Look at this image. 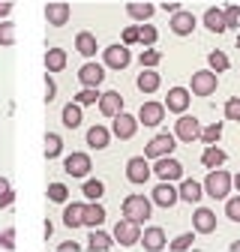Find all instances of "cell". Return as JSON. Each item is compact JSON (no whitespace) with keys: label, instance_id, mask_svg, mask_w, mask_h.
Wrapping results in <instances>:
<instances>
[{"label":"cell","instance_id":"cell-1","mask_svg":"<svg viewBox=\"0 0 240 252\" xmlns=\"http://www.w3.org/2000/svg\"><path fill=\"white\" fill-rule=\"evenodd\" d=\"M123 219H129V222L141 225L150 219V198L144 195H126L123 198Z\"/></svg>","mask_w":240,"mask_h":252},{"label":"cell","instance_id":"cell-2","mask_svg":"<svg viewBox=\"0 0 240 252\" xmlns=\"http://www.w3.org/2000/svg\"><path fill=\"white\" fill-rule=\"evenodd\" d=\"M204 189H207L210 198H228V192H231V174L222 171V168H213V171L207 174V180H204Z\"/></svg>","mask_w":240,"mask_h":252},{"label":"cell","instance_id":"cell-3","mask_svg":"<svg viewBox=\"0 0 240 252\" xmlns=\"http://www.w3.org/2000/svg\"><path fill=\"white\" fill-rule=\"evenodd\" d=\"M174 141H177V138L168 135V132L150 138V144L144 147V159H162V156H168V153L174 150Z\"/></svg>","mask_w":240,"mask_h":252},{"label":"cell","instance_id":"cell-4","mask_svg":"<svg viewBox=\"0 0 240 252\" xmlns=\"http://www.w3.org/2000/svg\"><path fill=\"white\" fill-rule=\"evenodd\" d=\"M114 123H111V132L120 138V141H126V138H132L135 135V129H138V117H132V114H126V111H120L117 117H111Z\"/></svg>","mask_w":240,"mask_h":252},{"label":"cell","instance_id":"cell-5","mask_svg":"<svg viewBox=\"0 0 240 252\" xmlns=\"http://www.w3.org/2000/svg\"><path fill=\"white\" fill-rule=\"evenodd\" d=\"M153 174H156L162 183H171V180H180V177H183V165H180L177 159H171V156H162V159H156Z\"/></svg>","mask_w":240,"mask_h":252},{"label":"cell","instance_id":"cell-6","mask_svg":"<svg viewBox=\"0 0 240 252\" xmlns=\"http://www.w3.org/2000/svg\"><path fill=\"white\" fill-rule=\"evenodd\" d=\"M114 240H117L120 246H135V243L141 240V225L129 222V219L117 222V225H114Z\"/></svg>","mask_w":240,"mask_h":252},{"label":"cell","instance_id":"cell-7","mask_svg":"<svg viewBox=\"0 0 240 252\" xmlns=\"http://www.w3.org/2000/svg\"><path fill=\"white\" fill-rule=\"evenodd\" d=\"M216 84H219V78H216V72H210V69H201V72L192 75V93H195V96H210V93L216 90Z\"/></svg>","mask_w":240,"mask_h":252},{"label":"cell","instance_id":"cell-8","mask_svg":"<svg viewBox=\"0 0 240 252\" xmlns=\"http://www.w3.org/2000/svg\"><path fill=\"white\" fill-rule=\"evenodd\" d=\"M198 120L195 117H189V114H180V120H177V126H174V138H180V141H195L198 135H201V129H198Z\"/></svg>","mask_w":240,"mask_h":252},{"label":"cell","instance_id":"cell-9","mask_svg":"<svg viewBox=\"0 0 240 252\" xmlns=\"http://www.w3.org/2000/svg\"><path fill=\"white\" fill-rule=\"evenodd\" d=\"M102 57H105V66H111V69H126L129 60H132V54H129L126 45H108Z\"/></svg>","mask_w":240,"mask_h":252},{"label":"cell","instance_id":"cell-10","mask_svg":"<svg viewBox=\"0 0 240 252\" xmlns=\"http://www.w3.org/2000/svg\"><path fill=\"white\" fill-rule=\"evenodd\" d=\"M192 231H198V234L216 231V213L210 210V207H198V210L192 213Z\"/></svg>","mask_w":240,"mask_h":252},{"label":"cell","instance_id":"cell-11","mask_svg":"<svg viewBox=\"0 0 240 252\" xmlns=\"http://www.w3.org/2000/svg\"><path fill=\"white\" fill-rule=\"evenodd\" d=\"M162 117H165V105L162 102H141L138 123H144V126H159Z\"/></svg>","mask_w":240,"mask_h":252},{"label":"cell","instance_id":"cell-12","mask_svg":"<svg viewBox=\"0 0 240 252\" xmlns=\"http://www.w3.org/2000/svg\"><path fill=\"white\" fill-rule=\"evenodd\" d=\"M99 111L105 117H117L120 111H123V96H120L117 90H105L99 93Z\"/></svg>","mask_w":240,"mask_h":252},{"label":"cell","instance_id":"cell-13","mask_svg":"<svg viewBox=\"0 0 240 252\" xmlns=\"http://www.w3.org/2000/svg\"><path fill=\"white\" fill-rule=\"evenodd\" d=\"M138 243H144V249H147V252H159V249H165V246H168V243H165V231H162L159 225L144 228Z\"/></svg>","mask_w":240,"mask_h":252},{"label":"cell","instance_id":"cell-14","mask_svg":"<svg viewBox=\"0 0 240 252\" xmlns=\"http://www.w3.org/2000/svg\"><path fill=\"white\" fill-rule=\"evenodd\" d=\"M78 81L84 87H99L105 81V69L99 66V63H84V66L78 69Z\"/></svg>","mask_w":240,"mask_h":252},{"label":"cell","instance_id":"cell-15","mask_svg":"<svg viewBox=\"0 0 240 252\" xmlns=\"http://www.w3.org/2000/svg\"><path fill=\"white\" fill-rule=\"evenodd\" d=\"M171 30H174L177 36H189L192 30H195V15L186 12V9H177V12L171 15Z\"/></svg>","mask_w":240,"mask_h":252},{"label":"cell","instance_id":"cell-16","mask_svg":"<svg viewBox=\"0 0 240 252\" xmlns=\"http://www.w3.org/2000/svg\"><path fill=\"white\" fill-rule=\"evenodd\" d=\"M150 198H153L159 207H165V210H168V207H174V204L180 201L177 189H174L171 183H156V186H153V195H150Z\"/></svg>","mask_w":240,"mask_h":252},{"label":"cell","instance_id":"cell-17","mask_svg":"<svg viewBox=\"0 0 240 252\" xmlns=\"http://www.w3.org/2000/svg\"><path fill=\"white\" fill-rule=\"evenodd\" d=\"M63 168H66V174H72V177H87V174H90V156H87V153H72V156H66Z\"/></svg>","mask_w":240,"mask_h":252},{"label":"cell","instance_id":"cell-18","mask_svg":"<svg viewBox=\"0 0 240 252\" xmlns=\"http://www.w3.org/2000/svg\"><path fill=\"white\" fill-rule=\"evenodd\" d=\"M150 174H153V171H150V165H147L144 156H132V159L126 162V177H129L132 183H144Z\"/></svg>","mask_w":240,"mask_h":252},{"label":"cell","instance_id":"cell-19","mask_svg":"<svg viewBox=\"0 0 240 252\" xmlns=\"http://www.w3.org/2000/svg\"><path fill=\"white\" fill-rule=\"evenodd\" d=\"M186 105H189V90H186V87H171L168 96H165V108H168V111H177V114H183Z\"/></svg>","mask_w":240,"mask_h":252},{"label":"cell","instance_id":"cell-20","mask_svg":"<svg viewBox=\"0 0 240 252\" xmlns=\"http://www.w3.org/2000/svg\"><path fill=\"white\" fill-rule=\"evenodd\" d=\"M45 21L54 24V27H63L69 21V6L66 3H48L45 6Z\"/></svg>","mask_w":240,"mask_h":252},{"label":"cell","instance_id":"cell-21","mask_svg":"<svg viewBox=\"0 0 240 252\" xmlns=\"http://www.w3.org/2000/svg\"><path fill=\"white\" fill-rule=\"evenodd\" d=\"M108 141H111V132L105 129V126L96 123V126H90V129H87V144L93 147V150H105Z\"/></svg>","mask_w":240,"mask_h":252},{"label":"cell","instance_id":"cell-22","mask_svg":"<svg viewBox=\"0 0 240 252\" xmlns=\"http://www.w3.org/2000/svg\"><path fill=\"white\" fill-rule=\"evenodd\" d=\"M201 192H204V186L198 180H183V183H180V189H177V195L183 198V201H189V204H198L201 201Z\"/></svg>","mask_w":240,"mask_h":252},{"label":"cell","instance_id":"cell-23","mask_svg":"<svg viewBox=\"0 0 240 252\" xmlns=\"http://www.w3.org/2000/svg\"><path fill=\"white\" fill-rule=\"evenodd\" d=\"M111 246H114V237H111V234H105V231H99V228L90 231V237H87V249H93V252H108Z\"/></svg>","mask_w":240,"mask_h":252},{"label":"cell","instance_id":"cell-24","mask_svg":"<svg viewBox=\"0 0 240 252\" xmlns=\"http://www.w3.org/2000/svg\"><path fill=\"white\" fill-rule=\"evenodd\" d=\"M102 222H105V207L96 204V201H90V204L84 207V225H87V228H99Z\"/></svg>","mask_w":240,"mask_h":252},{"label":"cell","instance_id":"cell-25","mask_svg":"<svg viewBox=\"0 0 240 252\" xmlns=\"http://www.w3.org/2000/svg\"><path fill=\"white\" fill-rule=\"evenodd\" d=\"M84 207H87V204L75 201V204H69V207L63 210V222H66L69 228H81V225H84Z\"/></svg>","mask_w":240,"mask_h":252},{"label":"cell","instance_id":"cell-26","mask_svg":"<svg viewBox=\"0 0 240 252\" xmlns=\"http://www.w3.org/2000/svg\"><path fill=\"white\" fill-rule=\"evenodd\" d=\"M201 162H204V168H222V162H225V150H219L216 144H207V150H204V156H201Z\"/></svg>","mask_w":240,"mask_h":252},{"label":"cell","instance_id":"cell-27","mask_svg":"<svg viewBox=\"0 0 240 252\" xmlns=\"http://www.w3.org/2000/svg\"><path fill=\"white\" fill-rule=\"evenodd\" d=\"M204 27H207V30H213V33H222V30H228V27H225V15H222V9L210 6V9L204 12Z\"/></svg>","mask_w":240,"mask_h":252},{"label":"cell","instance_id":"cell-28","mask_svg":"<svg viewBox=\"0 0 240 252\" xmlns=\"http://www.w3.org/2000/svg\"><path fill=\"white\" fill-rule=\"evenodd\" d=\"M45 69H48V72L66 69V51H63V48H48V54H45Z\"/></svg>","mask_w":240,"mask_h":252},{"label":"cell","instance_id":"cell-29","mask_svg":"<svg viewBox=\"0 0 240 252\" xmlns=\"http://www.w3.org/2000/svg\"><path fill=\"white\" fill-rule=\"evenodd\" d=\"M75 48H78V54H84V57H93V54H96V36L87 33V30H81V33L75 36Z\"/></svg>","mask_w":240,"mask_h":252},{"label":"cell","instance_id":"cell-30","mask_svg":"<svg viewBox=\"0 0 240 252\" xmlns=\"http://www.w3.org/2000/svg\"><path fill=\"white\" fill-rule=\"evenodd\" d=\"M135 84H138L141 93H153V90L159 87V72H153V69H141V75L135 78Z\"/></svg>","mask_w":240,"mask_h":252},{"label":"cell","instance_id":"cell-31","mask_svg":"<svg viewBox=\"0 0 240 252\" xmlns=\"http://www.w3.org/2000/svg\"><path fill=\"white\" fill-rule=\"evenodd\" d=\"M60 117H63V126H69V129H75V126H81V105L78 102H69L66 108H63V114H60Z\"/></svg>","mask_w":240,"mask_h":252},{"label":"cell","instance_id":"cell-32","mask_svg":"<svg viewBox=\"0 0 240 252\" xmlns=\"http://www.w3.org/2000/svg\"><path fill=\"white\" fill-rule=\"evenodd\" d=\"M126 15L135 18V21H150L153 6H150V3H129V6H126Z\"/></svg>","mask_w":240,"mask_h":252},{"label":"cell","instance_id":"cell-33","mask_svg":"<svg viewBox=\"0 0 240 252\" xmlns=\"http://www.w3.org/2000/svg\"><path fill=\"white\" fill-rule=\"evenodd\" d=\"M60 150H63V138H60L57 132H48L45 135V156H48V159H57Z\"/></svg>","mask_w":240,"mask_h":252},{"label":"cell","instance_id":"cell-34","mask_svg":"<svg viewBox=\"0 0 240 252\" xmlns=\"http://www.w3.org/2000/svg\"><path fill=\"white\" fill-rule=\"evenodd\" d=\"M81 192H84V198H90V201H96V198H102V192H105V186H102V180H84V186H81Z\"/></svg>","mask_w":240,"mask_h":252},{"label":"cell","instance_id":"cell-35","mask_svg":"<svg viewBox=\"0 0 240 252\" xmlns=\"http://www.w3.org/2000/svg\"><path fill=\"white\" fill-rule=\"evenodd\" d=\"M192 243H195V231H186V234L174 237V240L168 243V249H171V252H186V249H189Z\"/></svg>","mask_w":240,"mask_h":252},{"label":"cell","instance_id":"cell-36","mask_svg":"<svg viewBox=\"0 0 240 252\" xmlns=\"http://www.w3.org/2000/svg\"><path fill=\"white\" fill-rule=\"evenodd\" d=\"M69 198V189H66V183H51L48 186V201H54V204H63Z\"/></svg>","mask_w":240,"mask_h":252},{"label":"cell","instance_id":"cell-37","mask_svg":"<svg viewBox=\"0 0 240 252\" xmlns=\"http://www.w3.org/2000/svg\"><path fill=\"white\" fill-rule=\"evenodd\" d=\"M207 63H210V72H225L228 69V57L222 51H210L207 54Z\"/></svg>","mask_w":240,"mask_h":252},{"label":"cell","instance_id":"cell-38","mask_svg":"<svg viewBox=\"0 0 240 252\" xmlns=\"http://www.w3.org/2000/svg\"><path fill=\"white\" fill-rule=\"evenodd\" d=\"M75 102H78V105H96V102H99L96 87H84V90H78V93H75Z\"/></svg>","mask_w":240,"mask_h":252},{"label":"cell","instance_id":"cell-39","mask_svg":"<svg viewBox=\"0 0 240 252\" xmlns=\"http://www.w3.org/2000/svg\"><path fill=\"white\" fill-rule=\"evenodd\" d=\"M219 135H222V126H219V123H210V126H204V129H201V135H198V138H201L204 144H216V141H219Z\"/></svg>","mask_w":240,"mask_h":252},{"label":"cell","instance_id":"cell-40","mask_svg":"<svg viewBox=\"0 0 240 252\" xmlns=\"http://www.w3.org/2000/svg\"><path fill=\"white\" fill-rule=\"evenodd\" d=\"M0 45H15V24L0 21Z\"/></svg>","mask_w":240,"mask_h":252},{"label":"cell","instance_id":"cell-41","mask_svg":"<svg viewBox=\"0 0 240 252\" xmlns=\"http://www.w3.org/2000/svg\"><path fill=\"white\" fill-rule=\"evenodd\" d=\"M138 42H144L147 48H153V42H156V27H153V24L138 27Z\"/></svg>","mask_w":240,"mask_h":252},{"label":"cell","instance_id":"cell-42","mask_svg":"<svg viewBox=\"0 0 240 252\" xmlns=\"http://www.w3.org/2000/svg\"><path fill=\"white\" fill-rule=\"evenodd\" d=\"M225 27L228 30H234V27H240V6H225Z\"/></svg>","mask_w":240,"mask_h":252},{"label":"cell","instance_id":"cell-43","mask_svg":"<svg viewBox=\"0 0 240 252\" xmlns=\"http://www.w3.org/2000/svg\"><path fill=\"white\" fill-rule=\"evenodd\" d=\"M138 60H141V66H156V63L162 60V54L156 48H144V54H138Z\"/></svg>","mask_w":240,"mask_h":252},{"label":"cell","instance_id":"cell-44","mask_svg":"<svg viewBox=\"0 0 240 252\" xmlns=\"http://www.w3.org/2000/svg\"><path fill=\"white\" fill-rule=\"evenodd\" d=\"M225 216L231 219V222H240V195L225 201Z\"/></svg>","mask_w":240,"mask_h":252},{"label":"cell","instance_id":"cell-45","mask_svg":"<svg viewBox=\"0 0 240 252\" xmlns=\"http://www.w3.org/2000/svg\"><path fill=\"white\" fill-rule=\"evenodd\" d=\"M225 117L228 120H240V96H231L225 102Z\"/></svg>","mask_w":240,"mask_h":252},{"label":"cell","instance_id":"cell-46","mask_svg":"<svg viewBox=\"0 0 240 252\" xmlns=\"http://www.w3.org/2000/svg\"><path fill=\"white\" fill-rule=\"evenodd\" d=\"M0 246H3V249H9V252L15 249V234H12V228L0 234Z\"/></svg>","mask_w":240,"mask_h":252},{"label":"cell","instance_id":"cell-47","mask_svg":"<svg viewBox=\"0 0 240 252\" xmlns=\"http://www.w3.org/2000/svg\"><path fill=\"white\" fill-rule=\"evenodd\" d=\"M123 42H126V45L138 42V27H126V30H123Z\"/></svg>","mask_w":240,"mask_h":252},{"label":"cell","instance_id":"cell-48","mask_svg":"<svg viewBox=\"0 0 240 252\" xmlns=\"http://www.w3.org/2000/svg\"><path fill=\"white\" fill-rule=\"evenodd\" d=\"M54 93H57L54 78H45V102H51V99H54Z\"/></svg>","mask_w":240,"mask_h":252},{"label":"cell","instance_id":"cell-49","mask_svg":"<svg viewBox=\"0 0 240 252\" xmlns=\"http://www.w3.org/2000/svg\"><path fill=\"white\" fill-rule=\"evenodd\" d=\"M81 246L75 243V240H66V243H60V252H78Z\"/></svg>","mask_w":240,"mask_h":252},{"label":"cell","instance_id":"cell-50","mask_svg":"<svg viewBox=\"0 0 240 252\" xmlns=\"http://www.w3.org/2000/svg\"><path fill=\"white\" fill-rule=\"evenodd\" d=\"M12 6H15V3H9V0H3V3H0V18H3V15H9V12H12Z\"/></svg>","mask_w":240,"mask_h":252},{"label":"cell","instance_id":"cell-51","mask_svg":"<svg viewBox=\"0 0 240 252\" xmlns=\"http://www.w3.org/2000/svg\"><path fill=\"white\" fill-rule=\"evenodd\" d=\"M12 198H15V192H12V189H9V192H6L3 198H0V207H9V204H12Z\"/></svg>","mask_w":240,"mask_h":252},{"label":"cell","instance_id":"cell-52","mask_svg":"<svg viewBox=\"0 0 240 252\" xmlns=\"http://www.w3.org/2000/svg\"><path fill=\"white\" fill-rule=\"evenodd\" d=\"M6 192H9V180H6V177H0V198H3Z\"/></svg>","mask_w":240,"mask_h":252},{"label":"cell","instance_id":"cell-53","mask_svg":"<svg viewBox=\"0 0 240 252\" xmlns=\"http://www.w3.org/2000/svg\"><path fill=\"white\" fill-rule=\"evenodd\" d=\"M162 9H165V12H171V15H174V12H177V9H180V3H165V6H162Z\"/></svg>","mask_w":240,"mask_h":252},{"label":"cell","instance_id":"cell-54","mask_svg":"<svg viewBox=\"0 0 240 252\" xmlns=\"http://www.w3.org/2000/svg\"><path fill=\"white\" fill-rule=\"evenodd\" d=\"M231 186H237V192H240V174H234V177H231Z\"/></svg>","mask_w":240,"mask_h":252},{"label":"cell","instance_id":"cell-55","mask_svg":"<svg viewBox=\"0 0 240 252\" xmlns=\"http://www.w3.org/2000/svg\"><path fill=\"white\" fill-rule=\"evenodd\" d=\"M228 249H231V252H240V240H234V243H231Z\"/></svg>","mask_w":240,"mask_h":252},{"label":"cell","instance_id":"cell-56","mask_svg":"<svg viewBox=\"0 0 240 252\" xmlns=\"http://www.w3.org/2000/svg\"><path fill=\"white\" fill-rule=\"evenodd\" d=\"M237 48H240V36H237Z\"/></svg>","mask_w":240,"mask_h":252}]
</instances>
